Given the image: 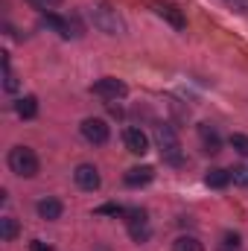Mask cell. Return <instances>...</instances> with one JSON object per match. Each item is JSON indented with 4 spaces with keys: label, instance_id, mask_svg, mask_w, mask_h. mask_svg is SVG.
I'll return each mask as SVG.
<instances>
[{
    "label": "cell",
    "instance_id": "19",
    "mask_svg": "<svg viewBox=\"0 0 248 251\" xmlns=\"http://www.w3.org/2000/svg\"><path fill=\"white\" fill-rule=\"evenodd\" d=\"M94 213H97V216H125V207L117 204V201H108V204H99Z\"/></svg>",
    "mask_w": 248,
    "mask_h": 251
},
{
    "label": "cell",
    "instance_id": "20",
    "mask_svg": "<svg viewBox=\"0 0 248 251\" xmlns=\"http://www.w3.org/2000/svg\"><path fill=\"white\" fill-rule=\"evenodd\" d=\"M240 249H243V237L234 234V231H228L222 237V251H240Z\"/></svg>",
    "mask_w": 248,
    "mask_h": 251
},
{
    "label": "cell",
    "instance_id": "9",
    "mask_svg": "<svg viewBox=\"0 0 248 251\" xmlns=\"http://www.w3.org/2000/svg\"><path fill=\"white\" fill-rule=\"evenodd\" d=\"M123 143L131 155H146V152H149V134H146L143 128H137V126L123 128Z\"/></svg>",
    "mask_w": 248,
    "mask_h": 251
},
{
    "label": "cell",
    "instance_id": "17",
    "mask_svg": "<svg viewBox=\"0 0 248 251\" xmlns=\"http://www.w3.org/2000/svg\"><path fill=\"white\" fill-rule=\"evenodd\" d=\"M18 234H21V225H18V219H12V216H3V219H0V240H3V243H12Z\"/></svg>",
    "mask_w": 248,
    "mask_h": 251
},
{
    "label": "cell",
    "instance_id": "25",
    "mask_svg": "<svg viewBox=\"0 0 248 251\" xmlns=\"http://www.w3.org/2000/svg\"><path fill=\"white\" fill-rule=\"evenodd\" d=\"M47 3H62V0H47Z\"/></svg>",
    "mask_w": 248,
    "mask_h": 251
},
{
    "label": "cell",
    "instance_id": "1",
    "mask_svg": "<svg viewBox=\"0 0 248 251\" xmlns=\"http://www.w3.org/2000/svg\"><path fill=\"white\" fill-rule=\"evenodd\" d=\"M155 143H158V152H161V161L170 164V167H184V149H181V140H178V131L170 123H158L155 126Z\"/></svg>",
    "mask_w": 248,
    "mask_h": 251
},
{
    "label": "cell",
    "instance_id": "24",
    "mask_svg": "<svg viewBox=\"0 0 248 251\" xmlns=\"http://www.w3.org/2000/svg\"><path fill=\"white\" fill-rule=\"evenodd\" d=\"M29 251H53V249H50V246H44L41 240H35V243L29 246Z\"/></svg>",
    "mask_w": 248,
    "mask_h": 251
},
{
    "label": "cell",
    "instance_id": "15",
    "mask_svg": "<svg viewBox=\"0 0 248 251\" xmlns=\"http://www.w3.org/2000/svg\"><path fill=\"white\" fill-rule=\"evenodd\" d=\"M44 24H47L53 32H59L62 38H70V35H73V32H70V21H64L59 15H53V12H44Z\"/></svg>",
    "mask_w": 248,
    "mask_h": 251
},
{
    "label": "cell",
    "instance_id": "8",
    "mask_svg": "<svg viewBox=\"0 0 248 251\" xmlns=\"http://www.w3.org/2000/svg\"><path fill=\"white\" fill-rule=\"evenodd\" d=\"M73 181H76V187L88 190V193H94V190L102 187V176H99V170H97L94 164H79V167L73 170Z\"/></svg>",
    "mask_w": 248,
    "mask_h": 251
},
{
    "label": "cell",
    "instance_id": "12",
    "mask_svg": "<svg viewBox=\"0 0 248 251\" xmlns=\"http://www.w3.org/2000/svg\"><path fill=\"white\" fill-rule=\"evenodd\" d=\"M152 178H155V170H152L149 164H143V167H131V170L123 176V181L128 184V187H146Z\"/></svg>",
    "mask_w": 248,
    "mask_h": 251
},
{
    "label": "cell",
    "instance_id": "21",
    "mask_svg": "<svg viewBox=\"0 0 248 251\" xmlns=\"http://www.w3.org/2000/svg\"><path fill=\"white\" fill-rule=\"evenodd\" d=\"M228 143L240 152V155H248V134H240V131H234L231 137H228Z\"/></svg>",
    "mask_w": 248,
    "mask_h": 251
},
{
    "label": "cell",
    "instance_id": "4",
    "mask_svg": "<svg viewBox=\"0 0 248 251\" xmlns=\"http://www.w3.org/2000/svg\"><path fill=\"white\" fill-rule=\"evenodd\" d=\"M125 228H128V237L134 243H146L152 237V225H149V213L143 207H125Z\"/></svg>",
    "mask_w": 248,
    "mask_h": 251
},
{
    "label": "cell",
    "instance_id": "14",
    "mask_svg": "<svg viewBox=\"0 0 248 251\" xmlns=\"http://www.w3.org/2000/svg\"><path fill=\"white\" fill-rule=\"evenodd\" d=\"M204 184L210 190H225L228 184H231V170H207L204 173Z\"/></svg>",
    "mask_w": 248,
    "mask_h": 251
},
{
    "label": "cell",
    "instance_id": "3",
    "mask_svg": "<svg viewBox=\"0 0 248 251\" xmlns=\"http://www.w3.org/2000/svg\"><path fill=\"white\" fill-rule=\"evenodd\" d=\"M91 18H94V26H97L99 32H105V35H120V32H125V24H123V18L117 15V9H111V6H105V3L94 6Z\"/></svg>",
    "mask_w": 248,
    "mask_h": 251
},
{
    "label": "cell",
    "instance_id": "2",
    "mask_svg": "<svg viewBox=\"0 0 248 251\" xmlns=\"http://www.w3.org/2000/svg\"><path fill=\"white\" fill-rule=\"evenodd\" d=\"M6 164H9V170H12L18 178H35L38 170H41V161H38V155H35L29 146H12Z\"/></svg>",
    "mask_w": 248,
    "mask_h": 251
},
{
    "label": "cell",
    "instance_id": "16",
    "mask_svg": "<svg viewBox=\"0 0 248 251\" xmlns=\"http://www.w3.org/2000/svg\"><path fill=\"white\" fill-rule=\"evenodd\" d=\"M173 251H204V246H201L198 237H193V234H181V237H175Z\"/></svg>",
    "mask_w": 248,
    "mask_h": 251
},
{
    "label": "cell",
    "instance_id": "10",
    "mask_svg": "<svg viewBox=\"0 0 248 251\" xmlns=\"http://www.w3.org/2000/svg\"><path fill=\"white\" fill-rule=\"evenodd\" d=\"M198 140H201V146H204L207 155H219L222 152V134H219L216 126L198 123Z\"/></svg>",
    "mask_w": 248,
    "mask_h": 251
},
{
    "label": "cell",
    "instance_id": "5",
    "mask_svg": "<svg viewBox=\"0 0 248 251\" xmlns=\"http://www.w3.org/2000/svg\"><path fill=\"white\" fill-rule=\"evenodd\" d=\"M91 94L99 97V100L114 102V100H123L125 94H128V85H125L123 79H117V76H102V79H97L91 85Z\"/></svg>",
    "mask_w": 248,
    "mask_h": 251
},
{
    "label": "cell",
    "instance_id": "22",
    "mask_svg": "<svg viewBox=\"0 0 248 251\" xmlns=\"http://www.w3.org/2000/svg\"><path fill=\"white\" fill-rule=\"evenodd\" d=\"M231 181L240 184V187H248V167H234L231 170Z\"/></svg>",
    "mask_w": 248,
    "mask_h": 251
},
{
    "label": "cell",
    "instance_id": "6",
    "mask_svg": "<svg viewBox=\"0 0 248 251\" xmlns=\"http://www.w3.org/2000/svg\"><path fill=\"white\" fill-rule=\"evenodd\" d=\"M79 131H82V137H85L88 143H94V146H102V143H108V137H111V126L105 123L102 117H88V120H82Z\"/></svg>",
    "mask_w": 248,
    "mask_h": 251
},
{
    "label": "cell",
    "instance_id": "7",
    "mask_svg": "<svg viewBox=\"0 0 248 251\" xmlns=\"http://www.w3.org/2000/svg\"><path fill=\"white\" fill-rule=\"evenodd\" d=\"M152 12H155L158 18H164L173 29H178V32H184V29H187L184 12H181L175 3H170V0H152Z\"/></svg>",
    "mask_w": 248,
    "mask_h": 251
},
{
    "label": "cell",
    "instance_id": "11",
    "mask_svg": "<svg viewBox=\"0 0 248 251\" xmlns=\"http://www.w3.org/2000/svg\"><path fill=\"white\" fill-rule=\"evenodd\" d=\"M35 210H38V219H44V222H56V219H62L64 204L59 201V199L47 196V199H41V201L35 204Z\"/></svg>",
    "mask_w": 248,
    "mask_h": 251
},
{
    "label": "cell",
    "instance_id": "13",
    "mask_svg": "<svg viewBox=\"0 0 248 251\" xmlns=\"http://www.w3.org/2000/svg\"><path fill=\"white\" fill-rule=\"evenodd\" d=\"M15 114H18L21 120H35V117H38V100H35L32 94L18 97V100H15Z\"/></svg>",
    "mask_w": 248,
    "mask_h": 251
},
{
    "label": "cell",
    "instance_id": "18",
    "mask_svg": "<svg viewBox=\"0 0 248 251\" xmlns=\"http://www.w3.org/2000/svg\"><path fill=\"white\" fill-rule=\"evenodd\" d=\"M21 88V82H18V76L12 73V67H9V53H3V91L6 94H15Z\"/></svg>",
    "mask_w": 248,
    "mask_h": 251
},
{
    "label": "cell",
    "instance_id": "23",
    "mask_svg": "<svg viewBox=\"0 0 248 251\" xmlns=\"http://www.w3.org/2000/svg\"><path fill=\"white\" fill-rule=\"evenodd\" d=\"M231 9H237V12H243V15H248V0H225Z\"/></svg>",
    "mask_w": 248,
    "mask_h": 251
}]
</instances>
